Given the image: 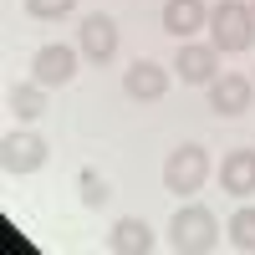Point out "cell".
Listing matches in <instances>:
<instances>
[{"label": "cell", "mask_w": 255, "mask_h": 255, "mask_svg": "<svg viewBox=\"0 0 255 255\" xmlns=\"http://www.w3.org/2000/svg\"><path fill=\"white\" fill-rule=\"evenodd\" d=\"M168 245H174L179 255H204V250H215L220 245V225L215 215H209L204 204H184L174 225H168Z\"/></svg>", "instance_id": "1"}, {"label": "cell", "mask_w": 255, "mask_h": 255, "mask_svg": "<svg viewBox=\"0 0 255 255\" xmlns=\"http://www.w3.org/2000/svg\"><path fill=\"white\" fill-rule=\"evenodd\" d=\"M209 41H215L220 51H245L255 41V5H245V0H220V5L209 10Z\"/></svg>", "instance_id": "2"}, {"label": "cell", "mask_w": 255, "mask_h": 255, "mask_svg": "<svg viewBox=\"0 0 255 255\" xmlns=\"http://www.w3.org/2000/svg\"><path fill=\"white\" fill-rule=\"evenodd\" d=\"M209 179V153L199 143H184L168 153L163 163V184H168V194H199V184Z\"/></svg>", "instance_id": "3"}, {"label": "cell", "mask_w": 255, "mask_h": 255, "mask_svg": "<svg viewBox=\"0 0 255 255\" xmlns=\"http://www.w3.org/2000/svg\"><path fill=\"white\" fill-rule=\"evenodd\" d=\"M174 72H179L184 82H194V87H209V82L220 77V46H215V41H209V46H194V41H179Z\"/></svg>", "instance_id": "4"}, {"label": "cell", "mask_w": 255, "mask_h": 255, "mask_svg": "<svg viewBox=\"0 0 255 255\" xmlns=\"http://www.w3.org/2000/svg\"><path fill=\"white\" fill-rule=\"evenodd\" d=\"M250 97H255V82L240 77V72H225V77L209 82V108H215L220 118H240V113H250Z\"/></svg>", "instance_id": "5"}, {"label": "cell", "mask_w": 255, "mask_h": 255, "mask_svg": "<svg viewBox=\"0 0 255 255\" xmlns=\"http://www.w3.org/2000/svg\"><path fill=\"white\" fill-rule=\"evenodd\" d=\"M31 72H36L41 87H67V82L77 77V51H72V46H61V41H51V46H41V51H36Z\"/></svg>", "instance_id": "6"}, {"label": "cell", "mask_w": 255, "mask_h": 255, "mask_svg": "<svg viewBox=\"0 0 255 255\" xmlns=\"http://www.w3.org/2000/svg\"><path fill=\"white\" fill-rule=\"evenodd\" d=\"M0 163H5V174H36V168L46 163V138L10 133L5 143H0Z\"/></svg>", "instance_id": "7"}, {"label": "cell", "mask_w": 255, "mask_h": 255, "mask_svg": "<svg viewBox=\"0 0 255 255\" xmlns=\"http://www.w3.org/2000/svg\"><path fill=\"white\" fill-rule=\"evenodd\" d=\"M209 26V10H204V0H163V31L168 36H179L189 41L194 31Z\"/></svg>", "instance_id": "8"}, {"label": "cell", "mask_w": 255, "mask_h": 255, "mask_svg": "<svg viewBox=\"0 0 255 255\" xmlns=\"http://www.w3.org/2000/svg\"><path fill=\"white\" fill-rule=\"evenodd\" d=\"M220 189H225V194H235V199L255 194V153H250V148L225 153V163H220Z\"/></svg>", "instance_id": "9"}, {"label": "cell", "mask_w": 255, "mask_h": 255, "mask_svg": "<svg viewBox=\"0 0 255 255\" xmlns=\"http://www.w3.org/2000/svg\"><path fill=\"white\" fill-rule=\"evenodd\" d=\"M77 46H82V56H92V61H113V51H118V26H113L108 15H87V20H82Z\"/></svg>", "instance_id": "10"}, {"label": "cell", "mask_w": 255, "mask_h": 255, "mask_svg": "<svg viewBox=\"0 0 255 255\" xmlns=\"http://www.w3.org/2000/svg\"><path fill=\"white\" fill-rule=\"evenodd\" d=\"M123 87H128V97H138V102H158L168 92V72L158 67V61H133L128 77H123Z\"/></svg>", "instance_id": "11"}, {"label": "cell", "mask_w": 255, "mask_h": 255, "mask_svg": "<svg viewBox=\"0 0 255 255\" xmlns=\"http://www.w3.org/2000/svg\"><path fill=\"white\" fill-rule=\"evenodd\" d=\"M113 250L118 255H148L153 250V230H148L143 220H118L113 225Z\"/></svg>", "instance_id": "12"}, {"label": "cell", "mask_w": 255, "mask_h": 255, "mask_svg": "<svg viewBox=\"0 0 255 255\" xmlns=\"http://www.w3.org/2000/svg\"><path fill=\"white\" fill-rule=\"evenodd\" d=\"M10 108L20 113V118H41L46 113V87L31 77V82H20V87H10Z\"/></svg>", "instance_id": "13"}, {"label": "cell", "mask_w": 255, "mask_h": 255, "mask_svg": "<svg viewBox=\"0 0 255 255\" xmlns=\"http://www.w3.org/2000/svg\"><path fill=\"white\" fill-rule=\"evenodd\" d=\"M230 245H240V250H255V204L235 209V220H230Z\"/></svg>", "instance_id": "14"}, {"label": "cell", "mask_w": 255, "mask_h": 255, "mask_svg": "<svg viewBox=\"0 0 255 255\" xmlns=\"http://www.w3.org/2000/svg\"><path fill=\"white\" fill-rule=\"evenodd\" d=\"M108 199H113V189H108V179H102L97 168H82V204H87V209H102Z\"/></svg>", "instance_id": "15"}, {"label": "cell", "mask_w": 255, "mask_h": 255, "mask_svg": "<svg viewBox=\"0 0 255 255\" xmlns=\"http://www.w3.org/2000/svg\"><path fill=\"white\" fill-rule=\"evenodd\" d=\"M77 5V0H26V15H36V20H61Z\"/></svg>", "instance_id": "16"}, {"label": "cell", "mask_w": 255, "mask_h": 255, "mask_svg": "<svg viewBox=\"0 0 255 255\" xmlns=\"http://www.w3.org/2000/svg\"><path fill=\"white\" fill-rule=\"evenodd\" d=\"M250 5H255V0H250Z\"/></svg>", "instance_id": "17"}]
</instances>
